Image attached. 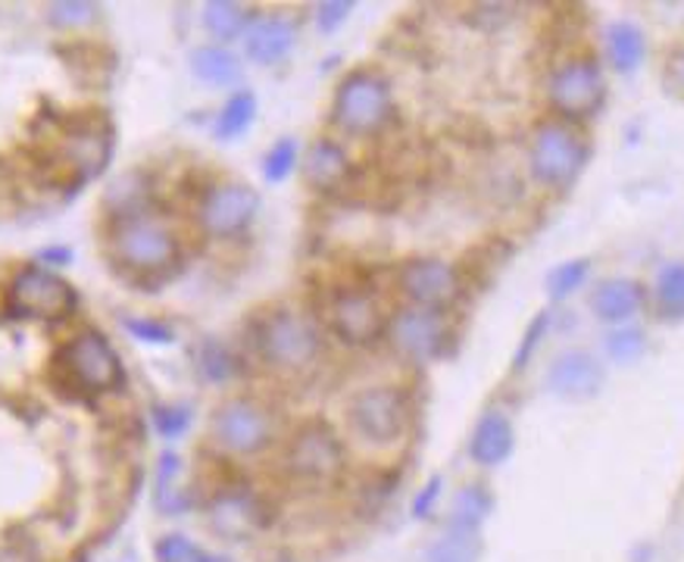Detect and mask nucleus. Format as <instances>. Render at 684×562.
I'll list each match as a JSON object with an SVG mask.
<instances>
[{
  "instance_id": "1",
  "label": "nucleus",
  "mask_w": 684,
  "mask_h": 562,
  "mask_svg": "<svg viewBox=\"0 0 684 562\" xmlns=\"http://www.w3.org/2000/svg\"><path fill=\"white\" fill-rule=\"evenodd\" d=\"M125 384L122 359L110 338L97 328H78L50 359V388L66 400H95L117 394Z\"/></svg>"
},
{
  "instance_id": "2",
  "label": "nucleus",
  "mask_w": 684,
  "mask_h": 562,
  "mask_svg": "<svg viewBox=\"0 0 684 562\" xmlns=\"http://www.w3.org/2000/svg\"><path fill=\"white\" fill-rule=\"evenodd\" d=\"M107 254L117 269L132 272L138 284L147 279H157L160 284L169 276V269L179 266L182 241L160 212H144L122 222H110Z\"/></svg>"
},
{
  "instance_id": "3",
  "label": "nucleus",
  "mask_w": 684,
  "mask_h": 562,
  "mask_svg": "<svg viewBox=\"0 0 684 562\" xmlns=\"http://www.w3.org/2000/svg\"><path fill=\"white\" fill-rule=\"evenodd\" d=\"M251 347L262 366L276 372H304L322 356V331L307 313L294 306H272L254 319Z\"/></svg>"
},
{
  "instance_id": "4",
  "label": "nucleus",
  "mask_w": 684,
  "mask_h": 562,
  "mask_svg": "<svg viewBox=\"0 0 684 562\" xmlns=\"http://www.w3.org/2000/svg\"><path fill=\"white\" fill-rule=\"evenodd\" d=\"M347 466V453L329 422L309 419L294 428L282 450L284 475L301 488H329Z\"/></svg>"
},
{
  "instance_id": "5",
  "label": "nucleus",
  "mask_w": 684,
  "mask_h": 562,
  "mask_svg": "<svg viewBox=\"0 0 684 562\" xmlns=\"http://www.w3.org/2000/svg\"><path fill=\"white\" fill-rule=\"evenodd\" d=\"M391 117H394V94L384 75L359 66L341 78L331 100V119L341 132L354 138H369L378 135Z\"/></svg>"
},
{
  "instance_id": "6",
  "label": "nucleus",
  "mask_w": 684,
  "mask_h": 562,
  "mask_svg": "<svg viewBox=\"0 0 684 562\" xmlns=\"http://www.w3.org/2000/svg\"><path fill=\"white\" fill-rule=\"evenodd\" d=\"M344 422L356 441L369 447H391L403 441L410 428V400L394 384H369L351 394Z\"/></svg>"
},
{
  "instance_id": "7",
  "label": "nucleus",
  "mask_w": 684,
  "mask_h": 562,
  "mask_svg": "<svg viewBox=\"0 0 684 562\" xmlns=\"http://www.w3.org/2000/svg\"><path fill=\"white\" fill-rule=\"evenodd\" d=\"M7 306L25 322H66L78 309V291L53 266H23L7 288Z\"/></svg>"
},
{
  "instance_id": "8",
  "label": "nucleus",
  "mask_w": 684,
  "mask_h": 562,
  "mask_svg": "<svg viewBox=\"0 0 684 562\" xmlns=\"http://www.w3.org/2000/svg\"><path fill=\"white\" fill-rule=\"evenodd\" d=\"M110 157H113V129L107 119H97L95 113L66 117L50 150L53 166L75 185H85L88 179L100 175Z\"/></svg>"
},
{
  "instance_id": "9",
  "label": "nucleus",
  "mask_w": 684,
  "mask_h": 562,
  "mask_svg": "<svg viewBox=\"0 0 684 562\" xmlns=\"http://www.w3.org/2000/svg\"><path fill=\"white\" fill-rule=\"evenodd\" d=\"M210 438L235 456H257L276 441V413L257 398H229L210 416Z\"/></svg>"
},
{
  "instance_id": "10",
  "label": "nucleus",
  "mask_w": 684,
  "mask_h": 562,
  "mask_svg": "<svg viewBox=\"0 0 684 562\" xmlns=\"http://www.w3.org/2000/svg\"><path fill=\"white\" fill-rule=\"evenodd\" d=\"M588 160V144L569 122H541L528 144V169L547 187L569 185Z\"/></svg>"
},
{
  "instance_id": "11",
  "label": "nucleus",
  "mask_w": 684,
  "mask_h": 562,
  "mask_svg": "<svg viewBox=\"0 0 684 562\" xmlns=\"http://www.w3.org/2000/svg\"><path fill=\"white\" fill-rule=\"evenodd\" d=\"M603 94H607L603 70L588 53L563 60L547 78V97L553 110L566 119H585L597 113L603 103Z\"/></svg>"
},
{
  "instance_id": "12",
  "label": "nucleus",
  "mask_w": 684,
  "mask_h": 562,
  "mask_svg": "<svg viewBox=\"0 0 684 562\" xmlns=\"http://www.w3.org/2000/svg\"><path fill=\"white\" fill-rule=\"evenodd\" d=\"M207 518H210L212 532L225 540L254 538L272 522L269 503L241 481H225V485L212 488L210 500H207Z\"/></svg>"
},
{
  "instance_id": "13",
  "label": "nucleus",
  "mask_w": 684,
  "mask_h": 562,
  "mask_svg": "<svg viewBox=\"0 0 684 562\" xmlns=\"http://www.w3.org/2000/svg\"><path fill=\"white\" fill-rule=\"evenodd\" d=\"M260 210V197L251 185L241 182H216L197 194L194 219L210 237H235Z\"/></svg>"
},
{
  "instance_id": "14",
  "label": "nucleus",
  "mask_w": 684,
  "mask_h": 562,
  "mask_svg": "<svg viewBox=\"0 0 684 562\" xmlns=\"http://www.w3.org/2000/svg\"><path fill=\"white\" fill-rule=\"evenodd\" d=\"M329 326L347 347H369L388 331V316L369 288H341L329 304Z\"/></svg>"
},
{
  "instance_id": "15",
  "label": "nucleus",
  "mask_w": 684,
  "mask_h": 562,
  "mask_svg": "<svg viewBox=\"0 0 684 562\" xmlns=\"http://www.w3.org/2000/svg\"><path fill=\"white\" fill-rule=\"evenodd\" d=\"M388 341L410 363H428L444 347V316L441 309L406 304L394 316H388Z\"/></svg>"
},
{
  "instance_id": "16",
  "label": "nucleus",
  "mask_w": 684,
  "mask_h": 562,
  "mask_svg": "<svg viewBox=\"0 0 684 562\" xmlns=\"http://www.w3.org/2000/svg\"><path fill=\"white\" fill-rule=\"evenodd\" d=\"M398 291L406 304L441 309L456 301L460 294V276L456 269L438 257H413L398 269Z\"/></svg>"
},
{
  "instance_id": "17",
  "label": "nucleus",
  "mask_w": 684,
  "mask_h": 562,
  "mask_svg": "<svg viewBox=\"0 0 684 562\" xmlns=\"http://www.w3.org/2000/svg\"><path fill=\"white\" fill-rule=\"evenodd\" d=\"M547 391L553 398L582 403L597 398L607 384V369L590 351H563L547 369Z\"/></svg>"
},
{
  "instance_id": "18",
  "label": "nucleus",
  "mask_w": 684,
  "mask_h": 562,
  "mask_svg": "<svg viewBox=\"0 0 684 562\" xmlns=\"http://www.w3.org/2000/svg\"><path fill=\"white\" fill-rule=\"evenodd\" d=\"M144 212H160V197H157V179L150 169H129L119 179H113L103 191V216L110 222H122L132 216Z\"/></svg>"
},
{
  "instance_id": "19",
  "label": "nucleus",
  "mask_w": 684,
  "mask_h": 562,
  "mask_svg": "<svg viewBox=\"0 0 684 562\" xmlns=\"http://www.w3.org/2000/svg\"><path fill=\"white\" fill-rule=\"evenodd\" d=\"M297 45V25L284 16H260L244 35V57L257 66H279Z\"/></svg>"
},
{
  "instance_id": "20",
  "label": "nucleus",
  "mask_w": 684,
  "mask_h": 562,
  "mask_svg": "<svg viewBox=\"0 0 684 562\" xmlns=\"http://www.w3.org/2000/svg\"><path fill=\"white\" fill-rule=\"evenodd\" d=\"M644 306V284L625 276L603 279L590 294V313L607 326H628Z\"/></svg>"
},
{
  "instance_id": "21",
  "label": "nucleus",
  "mask_w": 684,
  "mask_h": 562,
  "mask_svg": "<svg viewBox=\"0 0 684 562\" xmlns=\"http://www.w3.org/2000/svg\"><path fill=\"white\" fill-rule=\"evenodd\" d=\"M351 175V157L347 150L331 138H316L304 154V179L313 191H338Z\"/></svg>"
},
{
  "instance_id": "22",
  "label": "nucleus",
  "mask_w": 684,
  "mask_h": 562,
  "mask_svg": "<svg viewBox=\"0 0 684 562\" xmlns=\"http://www.w3.org/2000/svg\"><path fill=\"white\" fill-rule=\"evenodd\" d=\"M513 444H516L513 422L506 419L500 410H491V413H485L478 419V425H475L473 438H469V456H473V463H478V466L494 468L510 460Z\"/></svg>"
},
{
  "instance_id": "23",
  "label": "nucleus",
  "mask_w": 684,
  "mask_h": 562,
  "mask_svg": "<svg viewBox=\"0 0 684 562\" xmlns=\"http://www.w3.org/2000/svg\"><path fill=\"white\" fill-rule=\"evenodd\" d=\"M188 63L194 78L210 85V88H232L244 72V63L237 60V53H232L229 47L222 45L194 47Z\"/></svg>"
},
{
  "instance_id": "24",
  "label": "nucleus",
  "mask_w": 684,
  "mask_h": 562,
  "mask_svg": "<svg viewBox=\"0 0 684 562\" xmlns=\"http://www.w3.org/2000/svg\"><path fill=\"white\" fill-rule=\"evenodd\" d=\"M200 23L212 38V45H229L235 38H244L247 28L254 25V10L244 3H232V0H210L200 10Z\"/></svg>"
},
{
  "instance_id": "25",
  "label": "nucleus",
  "mask_w": 684,
  "mask_h": 562,
  "mask_svg": "<svg viewBox=\"0 0 684 562\" xmlns=\"http://www.w3.org/2000/svg\"><path fill=\"white\" fill-rule=\"evenodd\" d=\"M603 45H607V57H610V66L622 75H632V72L644 63L647 57V38L635 23L622 20L613 23L603 35Z\"/></svg>"
},
{
  "instance_id": "26",
  "label": "nucleus",
  "mask_w": 684,
  "mask_h": 562,
  "mask_svg": "<svg viewBox=\"0 0 684 562\" xmlns=\"http://www.w3.org/2000/svg\"><path fill=\"white\" fill-rule=\"evenodd\" d=\"M182 478V456L163 453L157 466V485H154V506L163 515H182L194 510V497L179 488Z\"/></svg>"
},
{
  "instance_id": "27",
  "label": "nucleus",
  "mask_w": 684,
  "mask_h": 562,
  "mask_svg": "<svg viewBox=\"0 0 684 562\" xmlns=\"http://www.w3.org/2000/svg\"><path fill=\"white\" fill-rule=\"evenodd\" d=\"M254 119H257V97H254V91H235L222 103L219 117L212 122V135L222 144L237 140L241 135L251 132Z\"/></svg>"
},
{
  "instance_id": "28",
  "label": "nucleus",
  "mask_w": 684,
  "mask_h": 562,
  "mask_svg": "<svg viewBox=\"0 0 684 562\" xmlns=\"http://www.w3.org/2000/svg\"><path fill=\"white\" fill-rule=\"evenodd\" d=\"M197 366H200V375L212 381V384H225L232 381L241 369H237V356L229 344L222 341H204L197 347Z\"/></svg>"
},
{
  "instance_id": "29",
  "label": "nucleus",
  "mask_w": 684,
  "mask_h": 562,
  "mask_svg": "<svg viewBox=\"0 0 684 562\" xmlns=\"http://www.w3.org/2000/svg\"><path fill=\"white\" fill-rule=\"evenodd\" d=\"M588 272H590V259L588 257L566 259V262L553 266V269L547 272V279H543L547 297H550V301H566V297H572V294H575V291L585 284Z\"/></svg>"
},
{
  "instance_id": "30",
  "label": "nucleus",
  "mask_w": 684,
  "mask_h": 562,
  "mask_svg": "<svg viewBox=\"0 0 684 562\" xmlns=\"http://www.w3.org/2000/svg\"><path fill=\"white\" fill-rule=\"evenodd\" d=\"M657 304L662 316L682 319L684 316V262H669L657 276Z\"/></svg>"
},
{
  "instance_id": "31",
  "label": "nucleus",
  "mask_w": 684,
  "mask_h": 562,
  "mask_svg": "<svg viewBox=\"0 0 684 562\" xmlns=\"http://www.w3.org/2000/svg\"><path fill=\"white\" fill-rule=\"evenodd\" d=\"M491 510V497L485 493V488H463L456 503H453V513H450V522L453 525H466V528H481L485 515Z\"/></svg>"
},
{
  "instance_id": "32",
  "label": "nucleus",
  "mask_w": 684,
  "mask_h": 562,
  "mask_svg": "<svg viewBox=\"0 0 684 562\" xmlns=\"http://www.w3.org/2000/svg\"><path fill=\"white\" fill-rule=\"evenodd\" d=\"M297 160H301L297 140L294 138L276 140V144L269 147L266 160H262V175H266V182H272V185L284 182V179L297 169Z\"/></svg>"
},
{
  "instance_id": "33",
  "label": "nucleus",
  "mask_w": 684,
  "mask_h": 562,
  "mask_svg": "<svg viewBox=\"0 0 684 562\" xmlns=\"http://www.w3.org/2000/svg\"><path fill=\"white\" fill-rule=\"evenodd\" d=\"M95 3H85V0H57L48 3V23L53 28H85L97 20Z\"/></svg>"
},
{
  "instance_id": "34",
  "label": "nucleus",
  "mask_w": 684,
  "mask_h": 562,
  "mask_svg": "<svg viewBox=\"0 0 684 562\" xmlns=\"http://www.w3.org/2000/svg\"><path fill=\"white\" fill-rule=\"evenodd\" d=\"M647 347V338H644V331L635 326H615L610 334H607V353H610V359L619 363V366H625V363H635L637 356L644 353Z\"/></svg>"
},
{
  "instance_id": "35",
  "label": "nucleus",
  "mask_w": 684,
  "mask_h": 562,
  "mask_svg": "<svg viewBox=\"0 0 684 562\" xmlns=\"http://www.w3.org/2000/svg\"><path fill=\"white\" fill-rule=\"evenodd\" d=\"M513 16H516V7H510V3H475L466 13V23L481 32H497V28L513 23Z\"/></svg>"
},
{
  "instance_id": "36",
  "label": "nucleus",
  "mask_w": 684,
  "mask_h": 562,
  "mask_svg": "<svg viewBox=\"0 0 684 562\" xmlns=\"http://www.w3.org/2000/svg\"><path fill=\"white\" fill-rule=\"evenodd\" d=\"M154 425L163 435L166 441H175L188 431L191 425V406L182 403H169V406H154Z\"/></svg>"
},
{
  "instance_id": "37",
  "label": "nucleus",
  "mask_w": 684,
  "mask_h": 562,
  "mask_svg": "<svg viewBox=\"0 0 684 562\" xmlns=\"http://www.w3.org/2000/svg\"><path fill=\"white\" fill-rule=\"evenodd\" d=\"M204 550H197L185 535H163L154 547V560L157 562H197Z\"/></svg>"
},
{
  "instance_id": "38",
  "label": "nucleus",
  "mask_w": 684,
  "mask_h": 562,
  "mask_svg": "<svg viewBox=\"0 0 684 562\" xmlns=\"http://www.w3.org/2000/svg\"><path fill=\"white\" fill-rule=\"evenodd\" d=\"M351 13H354V3L351 0H326V3L316 7V28L322 35H334L338 28H344Z\"/></svg>"
},
{
  "instance_id": "39",
  "label": "nucleus",
  "mask_w": 684,
  "mask_h": 562,
  "mask_svg": "<svg viewBox=\"0 0 684 562\" xmlns=\"http://www.w3.org/2000/svg\"><path fill=\"white\" fill-rule=\"evenodd\" d=\"M125 328H129L132 338H138L144 344H169L175 338L172 328L157 322V319H125Z\"/></svg>"
},
{
  "instance_id": "40",
  "label": "nucleus",
  "mask_w": 684,
  "mask_h": 562,
  "mask_svg": "<svg viewBox=\"0 0 684 562\" xmlns=\"http://www.w3.org/2000/svg\"><path fill=\"white\" fill-rule=\"evenodd\" d=\"M547 328H550V316L547 313L535 316V322L525 328V338H522L520 353H516V372H522L528 366V359H532V353L538 351V341L547 334Z\"/></svg>"
},
{
  "instance_id": "41",
  "label": "nucleus",
  "mask_w": 684,
  "mask_h": 562,
  "mask_svg": "<svg viewBox=\"0 0 684 562\" xmlns=\"http://www.w3.org/2000/svg\"><path fill=\"white\" fill-rule=\"evenodd\" d=\"M662 85L675 94V97H682L684 100V47L682 50H675V53L665 60V70H662Z\"/></svg>"
},
{
  "instance_id": "42",
  "label": "nucleus",
  "mask_w": 684,
  "mask_h": 562,
  "mask_svg": "<svg viewBox=\"0 0 684 562\" xmlns=\"http://www.w3.org/2000/svg\"><path fill=\"white\" fill-rule=\"evenodd\" d=\"M441 491H444V481H441V478H431L423 491H419V497H416V503H413V515H416V518H425V515L431 513V510H435V503H438V497H441Z\"/></svg>"
},
{
  "instance_id": "43",
  "label": "nucleus",
  "mask_w": 684,
  "mask_h": 562,
  "mask_svg": "<svg viewBox=\"0 0 684 562\" xmlns=\"http://www.w3.org/2000/svg\"><path fill=\"white\" fill-rule=\"evenodd\" d=\"M0 562H38L32 543L20 540H0Z\"/></svg>"
},
{
  "instance_id": "44",
  "label": "nucleus",
  "mask_w": 684,
  "mask_h": 562,
  "mask_svg": "<svg viewBox=\"0 0 684 562\" xmlns=\"http://www.w3.org/2000/svg\"><path fill=\"white\" fill-rule=\"evenodd\" d=\"M197 562H229V560H219V557H210V553H200Z\"/></svg>"
}]
</instances>
